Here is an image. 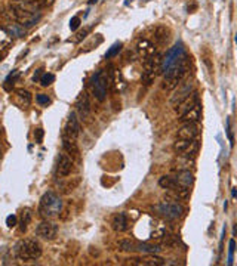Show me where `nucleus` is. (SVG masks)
<instances>
[{
    "label": "nucleus",
    "mask_w": 237,
    "mask_h": 266,
    "mask_svg": "<svg viewBox=\"0 0 237 266\" xmlns=\"http://www.w3.org/2000/svg\"><path fill=\"white\" fill-rule=\"evenodd\" d=\"M30 220H31V213H30V210H28V209L23 210V212H21V223H23V229L27 228V225L30 223Z\"/></svg>",
    "instance_id": "30"
},
{
    "label": "nucleus",
    "mask_w": 237,
    "mask_h": 266,
    "mask_svg": "<svg viewBox=\"0 0 237 266\" xmlns=\"http://www.w3.org/2000/svg\"><path fill=\"white\" fill-rule=\"evenodd\" d=\"M36 101H37L40 105H49V104H51V99L48 98V95H37V97H36Z\"/></svg>",
    "instance_id": "32"
},
{
    "label": "nucleus",
    "mask_w": 237,
    "mask_h": 266,
    "mask_svg": "<svg viewBox=\"0 0 237 266\" xmlns=\"http://www.w3.org/2000/svg\"><path fill=\"white\" fill-rule=\"evenodd\" d=\"M236 42H237V34H236Z\"/></svg>",
    "instance_id": "39"
},
{
    "label": "nucleus",
    "mask_w": 237,
    "mask_h": 266,
    "mask_svg": "<svg viewBox=\"0 0 237 266\" xmlns=\"http://www.w3.org/2000/svg\"><path fill=\"white\" fill-rule=\"evenodd\" d=\"M200 116H202V105H200V102H197L191 110H188L185 114H183L180 117V120L183 123H197L200 120Z\"/></svg>",
    "instance_id": "18"
},
{
    "label": "nucleus",
    "mask_w": 237,
    "mask_h": 266,
    "mask_svg": "<svg viewBox=\"0 0 237 266\" xmlns=\"http://www.w3.org/2000/svg\"><path fill=\"white\" fill-rule=\"evenodd\" d=\"M34 138H36V141L40 144V142H42V138H43V130H42V129H37V130L34 132Z\"/></svg>",
    "instance_id": "35"
},
{
    "label": "nucleus",
    "mask_w": 237,
    "mask_h": 266,
    "mask_svg": "<svg viewBox=\"0 0 237 266\" xmlns=\"http://www.w3.org/2000/svg\"><path fill=\"white\" fill-rule=\"evenodd\" d=\"M76 108H77V111H79V114H80L82 119L89 116L91 104H89V99H88L86 94H82L80 97H79V99L76 101Z\"/></svg>",
    "instance_id": "19"
},
{
    "label": "nucleus",
    "mask_w": 237,
    "mask_h": 266,
    "mask_svg": "<svg viewBox=\"0 0 237 266\" xmlns=\"http://www.w3.org/2000/svg\"><path fill=\"white\" fill-rule=\"evenodd\" d=\"M97 2V0H91V3H95Z\"/></svg>",
    "instance_id": "38"
},
{
    "label": "nucleus",
    "mask_w": 237,
    "mask_h": 266,
    "mask_svg": "<svg viewBox=\"0 0 237 266\" xmlns=\"http://www.w3.org/2000/svg\"><path fill=\"white\" fill-rule=\"evenodd\" d=\"M233 197H237V188L233 190Z\"/></svg>",
    "instance_id": "37"
},
{
    "label": "nucleus",
    "mask_w": 237,
    "mask_h": 266,
    "mask_svg": "<svg viewBox=\"0 0 237 266\" xmlns=\"http://www.w3.org/2000/svg\"><path fill=\"white\" fill-rule=\"evenodd\" d=\"M62 146H64V149H65L68 154H77V152H79V148H77L76 139H71V138L62 136Z\"/></svg>",
    "instance_id": "25"
},
{
    "label": "nucleus",
    "mask_w": 237,
    "mask_h": 266,
    "mask_svg": "<svg viewBox=\"0 0 237 266\" xmlns=\"http://www.w3.org/2000/svg\"><path fill=\"white\" fill-rule=\"evenodd\" d=\"M36 234L43 240H53L58 234V226L49 220H45L36 228Z\"/></svg>",
    "instance_id": "13"
},
{
    "label": "nucleus",
    "mask_w": 237,
    "mask_h": 266,
    "mask_svg": "<svg viewBox=\"0 0 237 266\" xmlns=\"http://www.w3.org/2000/svg\"><path fill=\"white\" fill-rule=\"evenodd\" d=\"M40 73H42V70H37L36 73H34V75H33V80L36 81V80H39V77H40Z\"/></svg>",
    "instance_id": "36"
},
{
    "label": "nucleus",
    "mask_w": 237,
    "mask_h": 266,
    "mask_svg": "<svg viewBox=\"0 0 237 266\" xmlns=\"http://www.w3.org/2000/svg\"><path fill=\"white\" fill-rule=\"evenodd\" d=\"M185 53V50H184V45L183 43H177L174 48H171L169 49V52L166 53V56L163 58V64H162V71H165V70H168L174 62H177L183 55Z\"/></svg>",
    "instance_id": "12"
},
{
    "label": "nucleus",
    "mask_w": 237,
    "mask_h": 266,
    "mask_svg": "<svg viewBox=\"0 0 237 266\" xmlns=\"http://www.w3.org/2000/svg\"><path fill=\"white\" fill-rule=\"evenodd\" d=\"M61 210H62V200L59 198V195H56L52 191L43 194V197L40 198V207H39V213L42 218L52 219L58 216Z\"/></svg>",
    "instance_id": "4"
},
{
    "label": "nucleus",
    "mask_w": 237,
    "mask_h": 266,
    "mask_svg": "<svg viewBox=\"0 0 237 266\" xmlns=\"http://www.w3.org/2000/svg\"><path fill=\"white\" fill-rule=\"evenodd\" d=\"M79 25H80V18H79V17L71 18V21H70V28H71V31L77 30V28H79Z\"/></svg>",
    "instance_id": "33"
},
{
    "label": "nucleus",
    "mask_w": 237,
    "mask_h": 266,
    "mask_svg": "<svg viewBox=\"0 0 237 266\" xmlns=\"http://www.w3.org/2000/svg\"><path fill=\"white\" fill-rule=\"evenodd\" d=\"M9 14L15 23L21 24L26 28L36 25L42 17L40 9H37L36 6L26 3V2H12L9 5Z\"/></svg>",
    "instance_id": "2"
},
{
    "label": "nucleus",
    "mask_w": 237,
    "mask_h": 266,
    "mask_svg": "<svg viewBox=\"0 0 237 266\" xmlns=\"http://www.w3.org/2000/svg\"><path fill=\"white\" fill-rule=\"evenodd\" d=\"M79 133H80V123H79L77 114L76 113H70V116L67 119V123L64 126V130H62V136H67V138H71V139H77Z\"/></svg>",
    "instance_id": "10"
},
{
    "label": "nucleus",
    "mask_w": 237,
    "mask_h": 266,
    "mask_svg": "<svg viewBox=\"0 0 237 266\" xmlns=\"http://www.w3.org/2000/svg\"><path fill=\"white\" fill-rule=\"evenodd\" d=\"M129 226V220H128V216L125 213H117L114 218H113V229L117 231V232H123L126 231Z\"/></svg>",
    "instance_id": "21"
},
{
    "label": "nucleus",
    "mask_w": 237,
    "mask_h": 266,
    "mask_svg": "<svg viewBox=\"0 0 237 266\" xmlns=\"http://www.w3.org/2000/svg\"><path fill=\"white\" fill-rule=\"evenodd\" d=\"M55 81V75L53 74H51V73H45L42 77H40V83H42V86H49V84H52Z\"/></svg>",
    "instance_id": "29"
},
{
    "label": "nucleus",
    "mask_w": 237,
    "mask_h": 266,
    "mask_svg": "<svg viewBox=\"0 0 237 266\" xmlns=\"http://www.w3.org/2000/svg\"><path fill=\"white\" fill-rule=\"evenodd\" d=\"M132 265H145V266H162L165 265V260L160 257H156V256H150V257H142V259H131Z\"/></svg>",
    "instance_id": "20"
},
{
    "label": "nucleus",
    "mask_w": 237,
    "mask_h": 266,
    "mask_svg": "<svg viewBox=\"0 0 237 266\" xmlns=\"http://www.w3.org/2000/svg\"><path fill=\"white\" fill-rule=\"evenodd\" d=\"M174 149L178 155L183 157H193L197 149H199V142L197 139H181L177 138L175 144H174Z\"/></svg>",
    "instance_id": "9"
},
{
    "label": "nucleus",
    "mask_w": 237,
    "mask_h": 266,
    "mask_svg": "<svg viewBox=\"0 0 237 266\" xmlns=\"http://www.w3.org/2000/svg\"><path fill=\"white\" fill-rule=\"evenodd\" d=\"M71 170H73V160L67 154H59L56 163V176L65 177L71 173Z\"/></svg>",
    "instance_id": "15"
},
{
    "label": "nucleus",
    "mask_w": 237,
    "mask_h": 266,
    "mask_svg": "<svg viewBox=\"0 0 237 266\" xmlns=\"http://www.w3.org/2000/svg\"><path fill=\"white\" fill-rule=\"evenodd\" d=\"M190 70V56L184 53L177 62H174L168 70H165L163 77V89L166 91H175V89L184 81L187 73Z\"/></svg>",
    "instance_id": "1"
},
{
    "label": "nucleus",
    "mask_w": 237,
    "mask_h": 266,
    "mask_svg": "<svg viewBox=\"0 0 237 266\" xmlns=\"http://www.w3.org/2000/svg\"><path fill=\"white\" fill-rule=\"evenodd\" d=\"M153 212L156 215H159L165 219H169V220H175V219H180L184 213V209L181 204L175 203V201H162L159 204L153 206Z\"/></svg>",
    "instance_id": "7"
},
{
    "label": "nucleus",
    "mask_w": 237,
    "mask_h": 266,
    "mask_svg": "<svg viewBox=\"0 0 237 266\" xmlns=\"http://www.w3.org/2000/svg\"><path fill=\"white\" fill-rule=\"evenodd\" d=\"M120 49H122V43H114L108 50H107V53H105V58H113V56H116L119 52H120Z\"/></svg>",
    "instance_id": "28"
},
{
    "label": "nucleus",
    "mask_w": 237,
    "mask_h": 266,
    "mask_svg": "<svg viewBox=\"0 0 237 266\" xmlns=\"http://www.w3.org/2000/svg\"><path fill=\"white\" fill-rule=\"evenodd\" d=\"M89 86H91V91H92L94 97H95L100 102H103V101L107 98V91H108V86H110V77H108V74H107L104 70L97 71V73L92 75V78H91V81H89Z\"/></svg>",
    "instance_id": "5"
},
{
    "label": "nucleus",
    "mask_w": 237,
    "mask_h": 266,
    "mask_svg": "<svg viewBox=\"0 0 237 266\" xmlns=\"http://www.w3.org/2000/svg\"><path fill=\"white\" fill-rule=\"evenodd\" d=\"M14 2H26L36 6L37 9H45V8H49L55 0H14Z\"/></svg>",
    "instance_id": "26"
},
{
    "label": "nucleus",
    "mask_w": 237,
    "mask_h": 266,
    "mask_svg": "<svg viewBox=\"0 0 237 266\" xmlns=\"http://www.w3.org/2000/svg\"><path fill=\"white\" fill-rule=\"evenodd\" d=\"M200 135V126L197 123H184L183 127L178 129L177 138L181 139H197Z\"/></svg>",
    "instance_id": "14"
},
{
    "label": "nucleus",
    "mask_w": 237,
    "mask_h": 266,
    "mask_svg": "<svg viewBox=\"0 0 237 266\" xmlns=\"http://www.w3.org/2000/svg\"><path fill=\"white\" fill-rule=\"evenodd\" d=\"M14 253H15L17 259L24 260V262L37 260L42 256V245L36 240L26 238V240H21L15 244Z\"/></svg>",
    "instance_id": "3"
},
{
    "label": "nucleus",
    "mask_w": 237,
    "mask_h": 266,
    "mask_svg": "<svg viewBox=\"0 0 237 266\" xmlns=\"http://www.w3.org/2000/svg\"><path fill=\"white\" fill-rule=\"evenodd\" d=\"M193 94V83L191 81H185L181 83L177 89H175V94L171 97V104L174 107H177L180 102H183L187 97H190Z\"/></svg>",
    "instance_id": "11"
},
{
    "label": "nucleus",
    "mask_w": 237,
    "mask_h": 266,
    "mask_svg": "<svg viewBox=\"0 0 237 266\" xmlns=\"http://www.w3.org/2000/svg\"><path fill=\"white\" fill-rule=\"evenodd\" d=\"M199 102V95L196 94V92H193L190 97H187L183 102H180L177 107H175V111H177V114L181 117L183 114H185L188 110H191L196 104Z\"/></svg>",
    "instance_id": "17"
},
{
    "label": "nucleus",
    "mask_w": 237,
    "mask_h": 266,
    "mask_svg": "<svg viewBox=\"0 0 237 266\" xmlns=\"http://www.w3.org/2000/svg\"><path fill=\"white\" fill-rule=\"evenodd\" d=\"M136 50H138L139 56H142L144 59H147V58H151V56L156 55V45L151 43V42L147 40V39H141V40H138V43H136Z\"/></svg>",
    "instance_id": "16"
},
{
    "label": "nucleus",
    "mask_w": 237,
    "mask_h": 266,
    "mask_svg": "<svg viewBox=\"0 0 237 266\" xmlns=\"http://www.w3.org/2000/svg\"><path fill=\"white\" fill-rule=\"evenodd\" d=\"M17 97H18L21 101H24V105H26V107L30 105V102H31V95H30L28 91H24V89H18V91H17Z\"/></svg>",
    "instance_id": "27"
},
{
    "label": "nucleus",
    "mask_w": 237,
    "mask_h": 266,
    "mask_svg": "<svg viewBox=\"0 0 237 266\" xmlns=\"http://www.w3.org/2000/svg\"><path fill=\"white\" fill-rule=\"evenodd\" d=\"M17 216H14V215H11V216H8L6 218V225L9 226V228H14V226H17Z\"/></svg>",
    "instance_id": "34"
},
{
    "label": "nucleus",
    "mask_w": 237,
    "mask_h": 266,
    "mask_svg": "<svg viewBox=\"0 0 237 266\" xmlns=\"http://www.w3.org/2000/svg\"><path fill=\"white\" fill-rule=\"evenodd\" d=\"M236 250V241L234 240H230V248H228V265L233 263V253Z\"/></svg>",
    "instance_id": "31"
},
{
    "label": "nucleus",
    "mask_w": 237,
    "mask_h": 266,
    "mask_svg": "<svg viewBox=\"0 0 237 266\" xmlns=\"http://www.w3.org/2000/svg\"><path fill=\"white\" fill-rule=\"evenodd\" d=\"M175 179H177V182H178L180 185L188 188V187H191L193 182H194V176H193V173H191L190 170H180Z\"/></svg>",
    "instance_id": "22"
},
{
    "label": "nucleus",
    "mask_w": 237,
    "mask_h": 266,
    "mask_svg": "<svg viewBox=\"0 0 237 266\" xmlns=\"http://www.w3.org/2000/svg\"><path fill=\"white\" fill-rule=\"evenodd\" d=\"M144 2H147V0H144Z\"/></svg>",
    "instance_id": "40"
},
{
    "label": "nucleus",
    "mask_w": 237,
    "mask_h": 266,
    "mask_svg": "<svg viewBox=\"0 0 237 266\" xmlns=\"http://www.w3.org/2000/svg\"><path fill=\"white\" fill-rule=\"evenodd\" d=\"M119 248L123 251H139V253H147V254H156L160 251L159 245L141 242V241H135V240H122L119 242Z\"/></svg>",
    "instance_id": "8"
},
{
    "label": "nucleus",
    "mask_w": 237,
    "mask_h": 266,
    "mask_svg": "<svg viewBox=\"0 0 237 266\" xmlns=\"http://www.w3.org/2000/svg\"><path fill=\"white\" fill-rule=\"evenodd\" d=\"M12 45V36L5 27H0V52L6 50Z\"/></svg>",
    "instance_id": "23"
},
{
    "label": "nucleus",
    "mask_w": 237,
    "mask_h": 266,
    "mask_svg": "<svg viewBox=\"0 0 237 266\" xmlns=\"http://www.w3.org/2000/svg\"><path fill=\"white\" fill-rule=\"evenodd\" d=\"M6 30L9 31L11 36H15V37H24L26 36V27H23L21 24L18 23H11Z\"/></svg>",
    "instance_id": "24"
},
{
    "label": "nucleus",
    "mask_w": 237,
    "mask_h": 266,
    "mask_svg": "<svg viewBox=\"0 0 237 266\" xmlns=\"http://www.w3.org/2000/svg\"><path fill=\"white\" fill-rule=\"evenodd\" d=\"M162 64H163V56L160 53H156L151 58L144 59V73H142V83L144 84H151L156 77L162 73Z\"/></svg>",
    "instance_id": "6"
}]
</instances>
